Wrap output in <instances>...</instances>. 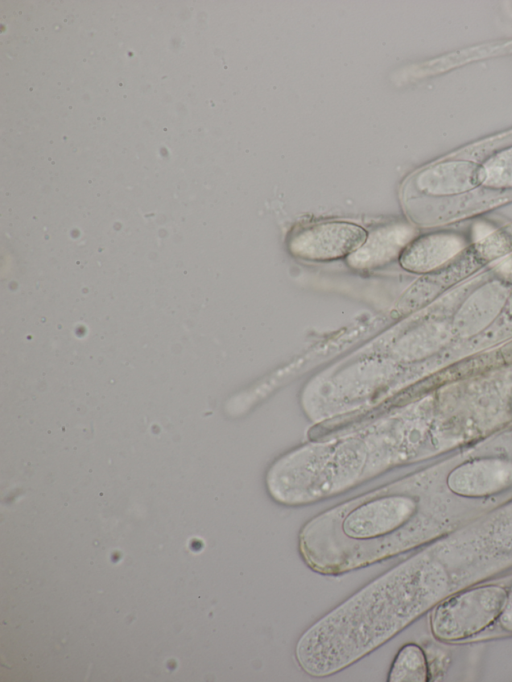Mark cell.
<instances>
[{
    "label": "cell",
    "mask_w": 512,
    "mask_h": 682,
    "mask_svg": "<svg viewBox=\"0 0 512 682\" xmlns=\"http://www.w3.org/2000/svg\"><path fill=\"white\" fill-rule=\"evenodd\" d=\"M507 591L498 585L465 590L441 602L431 616L433 635L443 641L471 637L498 619Z\"/></svg>",
    "instance_id": "obj_1"
},
{
    "label": "cell",
    "mask_w": 512,
    "mask_h": 682,
    "mask_svg": "<svg viewBox=\"0 0 512 682\" xmlns=\"http://www.w3.org/2000/svg\"><path fill=\"white\" fill-rule=\"evenodd\" d=\"M367 237L366 231L353 223L331 221L305 227L291 236L290 252L304 260L330 261L348 257Z\"/></svg>",
    "instance_id": "obj_2"
},
{
    "label": "cell",
    "mask_w": 512,
    "mask_h": 682,
    "mask_svg": "<svg viewBox=\"0 0 512 682\" xmlns=\"http://www.w3.org/2000/svg\"><path fill=\"white\" fill-rule=\"evenodd\" d=\"M447 485L452 492L465 497L500 493L512 486V461L481 458L465 462L451 471Z\"/></svg>",
    "instance_id": "obj_3"
},
{
    "label": "cell",
    "mask_w": 512,
    "mask_h": 682,
    "mask_svg": "<svg viewBox=\"0 0 512 682\" xmlns=\"http://www.w3.org/2000/svg\"><path fill=\"white\" fill-rule=\"evenodd\" d=\"M482 184V165L468 160H450L419 171L411 188L426 196H450L470 191Z\"/></svg>",
    "instance_id": "obj_4"
},
{
    "label": "cell",
    "mask_w": 512,
    "mask_h": 682,
    "mask_svg": "<svg viewBox=\"0 0 512 682\" xmlns=\"http://www.w3.org/2000/svg\"><path fill=\"white\" fill-rule=\"evenodd\" d=\"M414 236V229L406 224L399 223L377 228L367 235L364 243L347 257V262L357 269L383 266L396 257H400Z\"/></svg>",
    "instance_id": "obj_5"
},
{
    "label": "cell",
    "mask_w": 512,
    "mask_h": 682,
    "mask_svg": "<svg viewBox=\"0 0 512 682\" xmlns=\"http://www.w3.org/2000/svg\"><path fill=\"white\" fill-rule=\"evenodd\" d=\"M463 245V241L455 235H426L404 249L400 255V264L411 272H429L457 255Z\"/></svg>",
    "instance_id": "obj_6"
},
{
    "label": "cell",
    "mask_w": 512,
    "mask_h": 682,
    "mask_svg": "<svg viewBox=\"0 0 512 682\" xmlns=\"http://www.w3.org/2000/svg\"><path fill=\"white\" fill-rule=\"evenodd\" d=\"M429 671L426 656L420 646L405 644L396 654L390 667L389 682H426Z\"/></svg>",
    "instance_id": "obj_7"
},
{
    "label": "cell",
    "mask_w": 512,
    "mask_h": 682,
    "mask_svg": "<svg viewBox=\"0 0 512 682\" xmlns=\"http://www.w3.org/2000/svg\"><path fill=\"white\" fill-rule=\"evenodd\" d=\"M482 185L512 188V147L494 154L482 165Z\"/></svg>",
    "instance_id": "obj_8"
},
{
    "label": "cell",
    "mask_w": 512,
    "mask_h": 682,
    "mask_svg": "<svg viewBox=\"0 0 512 682\" xmlns=\"http://www.w3.org/2000/svg\"><path fill=\"white\" fill-rule=\"evenodd\" d=\"M499 619L502 627L505 630L512 631V588L509 592H507L505 606Z\"/></svg>",
    "instance_id": "obj_9"
}]
</instances>
